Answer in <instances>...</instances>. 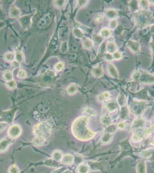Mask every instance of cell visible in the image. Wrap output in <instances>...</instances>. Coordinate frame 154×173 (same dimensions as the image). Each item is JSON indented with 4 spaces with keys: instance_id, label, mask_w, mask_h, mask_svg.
I'll use <instances>...</instances> for the list:
<instances>
[{
    "instance_id": "f546056e",
    "label": "cell",
    "mask_w": 154,
    "mask_h": 173,
    "mask_svg": "<svg viewBox=\"0 0 154 173\" xmlns=\"http://www.w3.org/2000/svg\"><path fill=\"white\" fill-rule=\"evenodd\" d=\"M100 35L104 39H107L111 36V32L109 28H104L100 31Z\"/></svg>"
},
{
    "instance_id": "ac0fdd59",
    "label": "cell",
    "mask_w": 154,
    "mask_h": 173,
    "mask_svg": "<svg viewBox=\"0 0 154 173\" xmlns=\"http://www.w3.org/2000/svg\"><path fill=\"white\" fill-rule=\"evenodd\" d=\"M119 117L121 120H127L129 117V110L128 107L125 106L121 107Z\"/></svg>"
},
{
    "instance_id": "ab89813d",
    "label": "cell",
    "mask_w": 154,
    "mask_h": 173,
    "mask_svg": "<svg viewBox=\"0 0 154 173\" xmlns=\"http://www.w3.org/2000/svg\"><path fill=\"white\" fill-rule=\"evenodd\" d=\"M52 157L53 159L56 161H59L62 160V158L63 157V155L62 152L60 151H55L52 153Z\"/></svg>"
},
{
    "instance_id": "603a6c76",
    "label": "cell",
    "mask_w": 154,
    "mask_h": 173,
    "mask_svg": "<svg viewBox=\"0 0 154 173\" xmlns=\"http://www.w3.org/2000/svg\"><path fill=\"white\" fill-rule=\"evenodd\" d=\"M83 47L87 50H90L93 47L94 43L91 40L87 38H83L82 39Z\"/></svg>"
},
{
    "instance_id": "11a10c76",
    "label": "cell",
    "mask_w": 154,
    "mask_h": 173,
    "mask_svg": "<svg viewBox=\"0 0 154 173\" xmlns=\"http://www.w3.org/2000/svg\"><path fill=\"white\" fill-rule=\"evenodd\" d=\"M67 42H64L62 43V46H61V51L62 53H65L67 51Z\"/></svg>"
},
{
    "instance_id": "60d3db41",
    "label": "cell",
    "mask_w": 154,
    "mask_h": 173,
    "mask_svg": "<svg viewBox=\"0 0 154 173\" xmlns=\"http://www.w3.org/2000/svg\"><path fill=\"white\" fill-rule=\"evenodd\" d=\"M104 18H105L104 14H103L102 13L97 14L94 18L95 22V23H101L104 20Z\"/></svg>"
},
{
    "instance_id": "9c48e42d",
    "label": "cell",
    "mask_w": 154,
    "mask_h": 173,
    "mask_svg": "<svg viewBox=\"0 0 154 173\" xmlns=\"http://www.w3.org/2000/svg\"><path fill=\"white\" fill-rule=\"evenodd\" d=\"M13 140L11 138L5 137L0 141V152L6 151L12 144Z\"/></svg>"
},
{
    "instance_id": "277c9868",
    "label": "cell",
    "mask_w": 154,
    "mask_h": 173,
    "mask_svg": "<svg viewBox=\"0 0 154 173\" xmlns=\"http://www.w3.org/2000/svg\"><path fill=\"white\" fill-rule=\"evenodd\" d=\"M34 133L36 137H40L47 140L51 133V126L47 122H42L34 126Z\"/></svg>"
},
{
    "instance_id": "03108f58",
    "label": "cell",
    "mask_w": 154,
    "mask_h": 173,
    "mask_svg": "<svg viewBox=\"0 0 154 173\" xmlns=\"http://www.w3.org/2000/svg\"><path fill=\"white\" fill-rule=\"evenodd\" d=\"M152 128H153V130H154V124H153V126H152Z\"/></svg>"
},
{
    "instance_id": "91938a15",
    "label": "cell",
    "mask_w": 154,
    "mask_h": 173,
    "mask_svg": "<svg viewBox=\"0 0 154 173\" xmlns=\"http://www.w3.org/2000/svg\"><path fill=\"white\" fill-rule=\"evenodd\" d=\"M97 99H98V100L100 101V102H103V101H104V97H103V96H102V94H100V95H99L98 97H97Z\"/></svg>"
},
{
    "instance_id": "680465c9",
    "label": "cell",
    "mask_w": 154,
    "mask_h": 173,
    "mask_svg": "<svg viewBox=\"0 0 154 173\" xmlns=\"http://www.w3.org/2000/svg\"><path fill=\"white\" fill-rule=\"evenodd\" d=\"M102 94V96H103L104 99H108L110 98V94L108 91H105Z\"/></svg>"
},
{
    "instance_id": "db71d44e",
    "label": "cell",
    "mask_w": 154,
    "mask_h": 173,
    "mask_svg": "<svg viewBox=\"0 0 154 173\" xmlns=\"http://www.w3.org/2000/svg\"><path fill=\"white\" fill-rule=\"evenodd\" d=\"M12 67L13 69H16V68H19L20 67V63H19L17 61H16V60L15 61H13L12 62Z\"/></svg>"
},
{
    "instance_id": "9f6ffc18",
    "label": "cell",
    "mask_w": 154,
    "mask_h": 173,
    "mask_svg": "<svg viewBox=\"0 0 154 173\" xmlns=\"http://www.w3.org/2000/svg\"><path fill=\"white\" fill-rule=\"evenodd\" d=\"M88 3V1H78V5L79 7H82L85 6Z\"/></svg>"
},
{
    "instance_id": "7bdbcfd3",
    "label": "cell",
    "mask_w": 154,
    "mask_h": 173,
    "mask_svg": "<svg viewBox=\"0 0 154 173\" xmlns=\"http://www.w3.org/2000/svg\"><path fill=\"white\" fill-rule=\"evenodd\" d=\"M117 126L116 125H110L106 127V132L112 134L113 133H114L117 130Z\"/></svg>"
},
{
    "instance_id": "8992f818",
    "label": "cell",
    "mask_w": 154,
    "mask_h": 173,
    "mask_svg": "<svg viewBox=\"0 0 154 173\" xmlns=\"http://www.w3.org/2000/svg\"><path fill=\"white\" fill-rule=\"evenodd\" d=\"M22 132V128L17 124H15L11 126L8 130V134L11 139L18 138L21 135Z\"/></svg>"
},
{
    "instance_id": "74e56055",
    "label": "cell",
    "mask_w": 154,
    "mask_h": 173,
    "mask_svg": "<svg viewBox=\"0 0 154 173\" xmlns=\"http://www.w3.org/2000/svg\"><path fill=\"white\" fill-rule=\"evenodd\" d=\"M5 85L8 89L11 90H13L16 88L17 84L16 81L14 80H12L9 81H7L5 83Z\"/></svg>"
},
{
    "instance_id": "d590c367",
    "label": "cell",
    "mask_w": 154,
    "mask_h": 173,
    "mask_svg": "<svg viewBox=\"0 0 154 173\" xmlns=\"http://www.w3.org/2000/svg\"><path fill=\"white\" fill-rule=\"evenodd\" d=\"M138 7V3L136 1H131L129 4V8L130 10L133 12H137Z\"/></svg>"
},
{
    "instance_id": "e0dca14e",
    "label": "cell",
    "mask_w": 154,
    "mask_h": 173,
    "mask_svg": "<svg viewBox=\"0 0 154 173\" xmlns=\"http://www.w3.org/2000/svg\"><path fill=\"white\" fill-rule=\"evenodd\" d=\"M93 75L96 78L101 77L104 75V71L101 65H100L96 67H94L91 70Z\"/></svg>"
},
{
    "instance_id": "ba28073f",
    "label": "cell",
    "mask_w": 154,
    "mask_h": 173,
    "mask_svg": "<svg viewBox=\"0 0 154 173\" xmlns=\"http://www.w3.org/2000/svg\"><path fill=\"white\" fill-rule=\"evenodd\" d=\"M16 111V110H8L6 112H4L2 113L1 116H2L3 118L5 120L6 122H7L8 124L12 123V122L13 121V120L14 119Z\"/></svg>"
},
{
    "instance_id": "f1b7e54d",
    "label": "cell",
    "mask_w": 154,
    "mask_h": 173,
    "mask_svg": "<svg viewBox=\"0 0 154 173\" xmlns=\"http://www.w3.org/2000/svg\"><path fill=\"white\" fill-rule=\"evenodd\" d=\"M113 136L112 134L105 132L103 134V135L101 137V141L104 144H107L110 142L112 140Z\"/></svg>"
},
{
    "instance_id": "f6af8a7d",
    "label": "cell",
    "mask_w": 154,
    "mask_h": 173,
    "mask_svg": "<svg viewBox=\"0 0 154 173\" xmlns=\"http://www.w3.org/2000/svg\"><path fill=\"white\" fill-rule=\"evenodd\" d=\"M27 76V73L26 70L23 69H20L17 73V77L20 78H25Z\"/></svg>"
},
{
    "instance_id": "7dc6e473",
    "label": "cell",
    "mask_w": 154,
    "mask_h": 173,
    "mask_svg": "<svg viewBox=\"0 0 154 173\" xmlns=\"http://www.w3.org/2000/svg\"><path fill=\"white\" fill-rule=\"evenodd\" d=\"M63 67H64V64L62 62H60L56 64V65L55 66V70L58 72H60L63 69Z\"/></svg>"
},
{
    "instance_id": "3957f363",
    "label": "cell",
    "mask_w": 154,
    "mask_h": 173,
    "mask_svg": "<svg viewBox=\"0 0 154 173\" xmlns=\"http://www.w3.org/2000/svg\"><path fill=\"white\" fill-rule=\"evenodd\" d=\"M149 106V103L144 100H133L130 106V111L134 116L141 117Z\"/></svg>"
},
{
    "instance_id": "bcb514c9",
    "label": "cell",
    "mask_w": 154,
    "mask_h": 173,
    "mask_svg": "<svg viewBox=\"0 0 154 173\" xmlns=\"http://www.w3.org/2000/svg\"><path fill=\"white\" fill-rule=\"evenodd\" d=\"M112 55H113V59L117 60V61L120 60V59H121L122 58V54H121V53H120L118 51H116L114 54H112Z\"/></svg>"
},
{
    "instance_id": "d6986e66",
    "label": "cell",
    "mask_w": 154,
    "mask_h": 173,
    "mask_svg": "<svg viewBox=\"0 0 154 173\" xmlns=\"http://www.w3.org/2000/svg\"><path fill=\"white\" fill-rule=\"evenodd\" d=\"M62 163L65 164H71L74 162V157L69 153H66L63 155L62 158Z\"/></svg>"
},
{
    "instance_id": "94428289",
    "label": "cell",
    "mask_w": 154,
    "mask_h": 173,
    "mask_svg": "<svg viewBox=\"0 0 154 173\" xmlns=\"http://www.w3.org/2000/svg\"><path fill=\"white\" fill-rule=\"evenodd\" d=\"M150 32L154 33V25H152L150 28Z\"/></svg>"
},
{
    "instance_id": "d4e9b609",
    "label": "cell",
    "mask_w": 154,
    "mask_h": 173,
    "mask_svg": "<svg viewBox=\"0 0 154 173\" xmlns=\"http://www.w3.org/2000/svg\"><path fill=\"white\" fill-rule=\"evenodd\" d=\"M78 91V86L75 83L70 84L67 88V93L70 95L75 94Z\"/></svg>"
},
{
    "instance_id": "f907efd6",
    "label": "cell",
    "mask_w": 154,
    "mask_h": 173,
    "mask_svg": "<svg viewBox=\"0 0 154 173\" xmlns=\"http://www.w3.org/2000/svg\"><path fill=\"white\" fill-rule=\"evenodd\" d=\"M106 48L104 47V45H101L100 46V49H99V51H98V55H105V51Z\"/></svg>"
},
{
    "instance_id": "d6a6232c",
    "label": "cell",
    "mask_w": 154,
    "mask_h": 173,
    "mask_svg": "<svg viewBox=\"0 0 154 173\" xmlns=\"http://www.w3.org/2000/svg\"><path fill=\"white\" fill-rule=\"evenodd\" d=\"M3 78L7 81H9L13 80V73L9 70H5L3 74Z\"/></svg>"
},
{
    "instance_id": "7a4b0ae2",
    "label": "cell",
    "mask_w": 154,
    "mask_h": 173,
    "mask_svg": "<svg viewBox=\"0 0 154 173\" xmlns=\"http://www.w3.org/2000/svg\"><path fill=\"white\" fill-rule=\"evenodd\" d=\"M133 80L143 84L154 83V75L142 69L134 71L132 75Z\"/></svg>"
},
{
    "instance_id": "7c38bea8",
    "label": "cell",
    "mask_w": 154,
    "mask_h": 173,
    "mask_svg": "<svg viewBox=\"0 0 154 173\" xmlns=\"http://www.w3.org/2000/svg\"><path fill=\"white\" fill-rule=\"evenodd\" d=\"M119 106L117 103L113 99H110L106 102V107L110 113H112L118 109Z\"/></svg>"
},
{
    "instance_id": "ffe728a7",
    "label": "cell",
    "mask_w": 154,
    "mask_h": 173,
    "mask_svg": "<svg viewBox=\"0 0 154 173\" xmlns=\"http://www.w3.org/2000/svg\"><path fill=\"white\" fill-rule=\"evenodd\" d=\"M82 113L84 114V116L87 117L88 118L97 115V112L94 109L91 107L84 108L82 110Z\"/></svg>"
},
{
    "instance_id": "be15d7a7",
    "label": "cell",
    "mask_w": 154,
    "mask_h": 173,
    "mask_svg": "<svg viewBox=\"0 0 154 173\" xmlns=\"http://www.w3.org/2000/svg\"><path fill=\"white\" fill-rule=\"evenodd\" d=\"M63 173H72V172L70 171H69V170H66V171H64Z\"/></svg>"
},
{
    "instance_id": "cb8c5ba5",
    "label": "cell",
    "mask_w": 154,
    "mask_h": 173,
    "mask_svg": "<svg viewBox=\"0 0 154 173\" xmlns=\"http://www.w3.org/2000/svg\"><path fill=\"white\" fill-rule=\"evenodd\" d=\"M138 6L143 11H149V3L148 1H139L138 3Z\"/></svg>"
},
{
    "instance_id": "e7e4bbea",
    "label": "cell",
    "mask_w": 154,
    "mask_h": 173,
    "mask_svg": "<svg viewBox=\"0 0 154 173\" xmlns=\"http://www.w3.org/2000/svg\"><path fill=\"white\" fill-rule=\"evenodd\" d=\"M151 3H152V4H153V5H154V1H151Z\"/></svg>"
},
{
    "instance_id": "2e32d148",
    "label": "cell",
    "mask_w": 154,
    "mask_h": 173,
    "mask_svg": "<svg viewBox=\"0 0 154 173\" xmlns=\"http://www.w3.org/2000/svg\"><path fill=\"white\" fill-rule=\"evenodd\" d=\"M31 21L30 16H24L20 19V22L22 27L24 28H28L30 27L31 24Z\"/></svg>"
},
{
    "instance_id": "7402d4cb",
    "label": "cell",
    "mask_w": 154,
    "mask_h": 173,
    "mask_svg": "<svg viewBox=\"0 0 154 173\" xmlns=\"http://www.w3.org/2000/svg\"><path fill=\"white\" fill-rule=\"evenodd\" d=\"M21 14L20 10L15 5H12L9 11V16L11 18H16L20 16Z\"/></svg>"
},
{
    "instance_id": "f35d334b",
    "label": "cell",
    "mask_w": 154,
    "mask_h": 173,
    "mask_svg": "<svg viewBox=\"0 0 154 173\" xmlns=\"http://www.w3.org/2000/svg\"><path fill=\"white\" fill-rule=\"evenodd\" d=\"M73 34L77 38L82 39L83 38V33L78 28H74V30L73 31Z\"/></svg>"
},
{
    "instance_id": "836d02e7",
    "label": "cell",
    "mask_w": 154,
    "mask_h": 173,
    "mask_svg": "<svg viewBox=\"0 0 154 173\" xmlns=\"http://www.w3.org/2000/svg\"><path fill=\"white\" fill-rule=\"evenodd\" d=\"M46 141V139L44 138L36 136V137L33 140L32 143L34 145L39 146V145H43L45 143Z\"/></svg>"
},
{
    "instance_id": "8d00e7d4",
    "label": "cell",
    "mask_w": 154,
    "mask_h": 173,
    "mask_svg": "<svg viewBox=\"0 0 154 173\" xmlns=\"http://www.w3.org/2000/svg\"><path fill=\"white\" fill-rule=\"evenodd\" d=\"M93 41L97 45H98V46H101L102 43L104 42V39L102 38L100 35H94L93 36Z\"/></svg>"
},
{
    "instance_id": "e575fe53",
    "label": "cell",
    "mask_w": 154,
    "mask_h": 173,
    "mask_svg": "<svg viewBox=\"0 0 154 173\" xmlns=\"http://www.w3.org/2000/svg\"><path fill=\"white\" fill-rule=\"evenodd\" d=\"M15 59L16 61H17L19 63H22L24 59V55L23 53L21 51H17L15 53Z\"/></svg>"
},
{
    "instance_id": "003e7915",
    "label": "cell",
    "mask_w": 154,
    "mask_h": 173,
    "mask_svg": "<svg viewBox=\"0 0 154 173\" xmlns=\"http://www.w3.org/2000/svg\"><path fill=\"white\" fill-rule=\"evenodd\" d=\"M2 70V68H1V66H0V71H1Z\"/></svg>"
},
{
    "instance_id": "5bb4252c",
    "label": "cell",
    "mask_w": 154,
    "mask_h": 173,
    "mask_svg": "<svg viewBox=\"0 0 154 173\" xmlns=\"http://www.w3.org/2000/svg\"><path fill=\"white\" fill-rule=\"evenodd\" d=\"M106 53L113 54L117 51V46L113 41H109L107 43L106 46Z\"/></svg>"
},
{
    "instance_id": "4316f807",
    "label": "cell",
    "mask_w": 154,
    "mask_h": 173,
    "mask_svg": "<svg viewBox=\"0 0 154 173\" xmlns=\"http://www.w3.org/2000/svg\"><path fill=\"white\" fill-rule=\"evenodd\" d=\"M90 167L88 164L85 163L80 164L77 168L78 173H88Z\"/></svg>"
},
{
    "instance_id": "4dcf8cb0",
    "label": "cell",
    "mask_w": 154,
    "mask_h": 173,
    "mask_svg": "<svg viewBox=\"0 0 154 173\" xmlns=\"http://www.w3.org/2000/svg\"><path fill=\"white\" fill-rule=\"evenodd\" d=\"M15 58V54L12 52H7L4 55V59L6 62H12Z\"/></svg>"
},
{
    "instance_id": "c3c4849f",
    "label": "cell",
    "mask_w": 154,
    "mask_h": 173,
    "mask_svg": "<svg viewBox=\"0 0 154 173\" xmlns=\"http://www.w3.org/2000/svg\"><path fill=\"white\" fill-rule=\"evenodd\" d=\"M104 59L108 61V62H111L113 60V55L112 54H109V53H106L104 55Z\"/></svg>"
},
{
    "instance_id": "4fadbf2b",
    "label": "cell",
    "mask_w": 154,
    "mask_h": 173,
    "mask_svg": "<svg viewBox=\"0 0 154 173\" xmlns=\"http://www.w3.org/2000/svg\"><path fill=\"white\" fill-rule=\"evenodd\" d=\"M104 15L106 18L112 20L116 19L118 17V14L116 10L113 9H108L105 11Z\"/></svg>"
},
{
    "instance_id": "816d5d0a",
    "label": "cell",
    "mask_w": 154,
    "mask_h": 173,
    "mask_svg": "<svg viewBox=\"0 0 154 173\" xmlns=\"http://www.w3.org/2000/svg\"><path fill=\"white\" fill-rule=\"evenodd\" d=\"M149 46H150V48H151V54H152V56L153 61L154 62V41H153L152 42H151L150 43Z\"/></svg>"
},
{
    "instance_id": "6da1fadb",
    "label": "cell",
    "mask_w": 154,
    "mask_h": 173,
    "mask_svg": "<svg viewBox=\"0 0 154 173\" xmlns=\"http://www.w3.org/2000/svg\"><path fill=\"white\" fill-rule=\"evenodd\" d=\"M88 121L89 118L83 116L77 118L73 122L71 127L72 133L77 139L87 141L94 137L95 133L88 128Z\"/></svg>"
},
{
    "instance_id": "ee69618b",
    "label": "cell",
    "mask_w": 154,
    "mask_h": 173,
    "mask_svg": "<svg viewBox=\"0 0 154 173\" xmlns=\"http://www.w3.org/2000/svg\"><path fill=\"white\" fill-rule=\"evenodd\" d=\"M8 172L9 173H19L20 170L16 165L13 164L9 167Z\"/></svg>"
},
{
    "instance_id": "83f0119b",
    "label": "cell",
    "mask_w": 154,
    "mask_h": 173,
    "mask_svg": "<svg viewBox=\"0 0 154 173\" xmlns=\"http://www.w3.org/2000/svg\"><path fill=\"white\" fill-rule=\"evenodd\" d=\"M137 173H146V165L144 161L140 162L136 166Z\"/></svg>"
},
{
    "instance_id": "f5cc1de1",
    "label": "cell",
    "mask_w": 154,
    "mask_h": 173,
    "mask_svg": "<svg viewBox=\"0 0 154 173\" xmlns=\"http://www.w3.org/2000/svg\"><path fill=\"white\" fill-rule=\"evenodd\" d=\"M65 1H54V4H55V5L57 7H62L64 4H65Z\"/></svg>"
},
{
    "instance_id": "52a82bcc",
    "label": "cell",
    "mask_w": 154,
    "mask_h": 173,
    "mask_svg": "<svg viewBox=\"0 0 154 173\" xmlns=\"http://www.w3.org/2000/svg\"><path fill=\"white\" fill-rule=\"evenodd\" d=\"M126 46L133 54H138L141 51L140 44L138 41H136L133 40H129Z\"/></svg>"
},
{
    "instance_id": "6f0895ef",
    "label": "cell",
    "mask_w": 154,
    "mask_h": 173,
    "mask_svg": "<svg viewBox=\"0 0 154 173\" xmlns=\"http://www.w3.org/2000/svg\"><path fill=\"white\" fill-rule=\"evenodd\" d=\"M117 128L119 129H124L125 128V124L124 122H121L117 124Z\"/></svg>"
},
{
    "instance_id": "b9f144b4",
    "label": "cell",
    "mask_w": 154,
    "mask_h": 173,
    "mask_svg": "<svg viewBox=\"0 0 154 173\" xmlns=\"http://www.w3.org/2000/svg\"><path fill=\"white\" fill-rule=\"evenodd\" d=\"M118 26V22L116 19L112 20L109 23V27L110 30H115Z\"/></svg>"
},
{
    "instance_id": "681fc988",
    "label": "cell",
    "mask_w": 154,
    "mask_h": 173,
    "mask_svg": "<svg viewBox=\"0 0 154 173\" xmlns=\"http://www.w3.org/2000/svg\"><path fill=\"white\" fill-rule=\"evenodd\" d=\"M8 125V123L6 122H0V133L3 132Z\"/></svg>"
},
{
    "instance_id": "5b68a950",
    "label": "cell",
    "mask_w": 154,
    "mask_h": 173,
    "mask_svg": "<svg viewBox=\"0 0 154 173\" xmlns=\"http://www.w3.org/2000/svg\"><path fill=\"white\" fill-rule=\"evenodd\" d=\"M134 21L139 27H144L147 26L152 19L151 12L149 11H137L134 15Z\"/></svg>"
},
{
    "instance_id": "1f68e13d",
    "label": "cell",
    "mask_w": 154,
    "mask_h": 173,
    "mask_svg": "<svg viewBox=\"0 0 154 173\" xmlns=\"http://www.w3.org/2000/svg\"><path fill=\"white\" fill-rule=\"evenodd\" d=\"M45 164H46V165H47L49 167H51L58 168L59 167V163L58 162V161L54 160V159H49L46 160L45 162Z\"/></svg>"
},
{
    "instance_id": "30bf717a",
    "label": "cell",
    "mask_w": 154,
    "mask_h": 173,
    "mask_svg": "<svg viewBox=\"0 0 154 173\" xmlns=\"http://www.w3.org/2000/svg\"><path fill=\"white\" fill-rule=\"evenodd\" d=\"M107 70L108 72V74L112 77L114 78H118V71L115 67V66L112 64L111 62H109L107 65Z\"/></svg>"
},
{
    "instance_id": "44dd1931",
    "label": "cell",
    "mask_w": 154,
    "mask_h": 173,
    "mask_svg": "<svg viewBox=\"0 0 154 173\" xmlns=\"http://www.w3.org/2000/svg\"><path fill=\"white\" fill-rule=\"evenodd\" d=\"M117 103L120 107H123L126 106V98L125 95L120 93L117 98Z\"/></svg>"
},
{
    "instance_id": "9a60e30c",
    "label": "cell",
    "mask_w": 154,
    "mask_h": 173,
    "mask_svg": "<svg viewBox=\"0 0 154 173\" xmlns=\"http://www.w3.org/2000/svg\"><path fill=\"white\" fill-rule=\"evenodd\" d=\"M144 136V130L141 132V130H139V129H138L135 130V132H134L132 137V140L134 142H139L143 140Z\"/></svg>"
},
{
    "instance_id": "8fae6325",
    "label": "cell",
    "mask_w": 154,
    "mask_h": 173,
    "mask_svg": "<svg viewBox=\"0 0 154 173\" xmlns=\"http://www.w3.org/2000/svg\"><path fill=\"white\" fill-rule=\"evenodd\" d=\"M145 124V120L141 117H139L132 124L131 128L132 130H136L143 127Z\"/></svg>"
},
{
    "instance_id": "6125c7cd",
    "label": "cell",
    "mask_w": 154,
    "mask_h": 173,
    "mask_svg": "<svg viewBox=\"0 0 154 173\" xmlns=\"http://www.w3.org/2000/svg\"><path fill=\"white\" fill-rule=\"evenodd\" d=\"M151 144L153 146H154V137L152 139V140L151 141Z\"/></svg>"
},
{
    "instance_id": "484cf974",
    "label": "cell",
    "mask_w": 154,
    "mask_h": 173,
    "mask_svg": "<svg viewBox=\"0 0 154 173\" xmlns=\"http://www.w3.org/2000/svg\"><path fill=\"white\" fill-rule=\"evenodd\" d=\"M101 122L103 125L107 127V126L112 125V119L108 114H106L101 117Z\"/></svg>"
}]
</instances>
